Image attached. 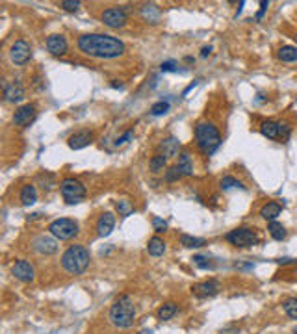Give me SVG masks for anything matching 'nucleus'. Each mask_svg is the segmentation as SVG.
I'll use <instances>...</instances> for the list:
<instances>
[{
	"label": "nucleus",
	"instance_id": "7c9ffc66",
	"mask_svg": "<svg viewBox=\"0 0 297 334\" xmlns=\"http://www.w3.org/2000/svg\"><path fill=\"white\" fill-rule=\"evenodd\" d=\"M166 163H168V158L163 156V154H160V152H156V154L151 158L149 167H151L152 173H160V171H163V169H166Z\"/></svg>",
	"mask_w": 297,
	"mask_h": 334
},
{
	"label": "nucleus",
	"instance_id": "7ed1b4c3",
	"mask_svg": "<svg viewBox=\"0 0 297 334\" xmlns=\"http://www.w3.org/2000/svg\"><path fill=\"white\" fill-rule=\"evenodd\" d=\"M108 319L117 329H130L136 321L134 299L130 295H121L119 299H115V303L110 307Z\"/></svg>",
	"mask_w": 297,
	"mask_h": 334
},
{
	"label": "nucleus",
	"instance_id": "72a5a7b5",
	"mask_svg": "<svg viewBox=\"0 0 297 334\" xmlns=\"http://www.w3.org/2000/svg\"><path fill=\"white\" fill-rule=\"evenodd\" d=\"M117 212H119V216H123V217H128L132 212H134V206L130 205L128 201L126 199H121V201H117Z\"/></svg>",
	"mask_w": 297,
	"mask_h": 334
},
{
	"label": "nucleus",
	"instance_id": "cd10ccee",
	"mask_svg": "<svg viewBox=\"0 0 297 334\" xmlns=\"http://www.w3.org/2000/svg\"><path fill=\"white\" fill-rule=\"evenodd\" d=\"M219 188L223 189V191H228V189H236V188H240V189H245V186H243L238 178H234V177H230V175H225V177L219 180Z\"/></svg>",
	"mask_w": 297,
	"mask_h": 334
},
{
	"label": "nucleus",
	"instance_id": "1a4fd4ad",
	"mask_svg": "<svg viewBox=\"0 0 297 334\" xmlns=\"http://www.w3.org/2000/svg\"><path fill=\"white\" fill-rule=\"evenodd\" d=\"M32 249L38 254H45V256H50V254L58 253V240L54 236H47V234H39L32 240Z\"/></svg>",
	"mask_w": 297,
	"mask_h": 334
},
{
	"label": "nucleus",
	"instance_id": "2f4dec72",
	"mask_svg": "<svg viewBox=\"0 0 297 334\" xmlns=\"http://www.w3.org/2000/svg\"><path fill=\"white\" fill-rule=\"evenodd\" d=\"M282 310H284V314H286L288 318L297 321V297L286 299V301L282 303Z\"/></svg>",
	"mask_w": 297,
	"mask_h": 334
},
{
	"label": "nucleus",
	"instance_id": "a18cd8bd",
	"mask_svg": "<svg viewBox=\"0 0 297 334\" xmlns=\"http://www.w3.org/2000/svg\"><path fill=\"white\" fill-rule=\"evenodd\" d=\"M110 86L115 87V89H123V84H121L119 80H112V84H110Z\"/></svg>",
	"mask_w": 297,
	"mask_h": 334
},
{
	"label": "nucleus",
	"instance_id": "37998d69",
	"mask_svg": "<svg viewBox=\"0 0 297 334\" xmlns=\"http://www.w3.org/2000/svg\"><path fill=\"white\" fill-rule=\"evenodd\" d=\"M212 50L214 49H212L210 45H208V47H203V49H201V58H208V56L212 54Z\"/></svg>",
	"mask_w": 297,
	"mask_h": 334
},
{
	"label": "nucleus",
	"instance_id": "f257e3e1",
	"mask_svg": "<svg viewBox=\"0 0 297 334\" xmlns=\"http://www.w3.org/2000/svg\"><path fill=\"white\" fill-rule=\"evenodd\" d=\"M76 47L84 56L95 59H115L126 52L123 41L110 34H84L78 38Z\"/></svg>",
	"mask_w": 297,
	"mask_h": 334
},
{
	"label": "nucleus",
	"instance_id": "f03ea898",
	"mask_svg": "<svg viewBox=\"0 0 297 334\" xmlns=\"http://www.w3.org/2000/svg\"><path fill=\"white\" fill-rule=\"evenodd\" d=\"M195 145L203 154L212 156L221 147V132L212 121H199L193 128Z\"/></svg>",
	"mask_w": 297,
	"mask_h": 334
},
{
	"label": "nucleus",
	"instance_id": "4be33fe9",
	"mask_svg": "<svg viewBox=\"0 0 297 334\" xmlns=\"http://www.w3.org/2000/svg\"><path fill=\"white\" fill-rule=\"evenodd\" d=\"M282 212V205L281 203H275V201H271V203H266L262 208H260V216L264 217L266 221H275L277 217L281 216Z\"/></svg>",
	"mask_w": 297,
	"mask_h": 334
},
{
	"label": "nucleus",
	"instance_id": "5701e85b",
	"mask_svg": "<svg viewBox=\"0 0 297 334\" xmlns=\"http://www.w3.org/2000/svg\"><path fill=\"white\" fill-rule=\"evenodd\" d=\"M19 201H21L22 206H32L38 203V191H36V186L32 184H24L21 188V193H19Z\"/></svg>",
	"mask_w": 297,
	"mask_h": 334
},
{
	"label": "nucleus",
	"instance_id": "f3484780",
	"mask_svg": "<svg viewBox=\"0 0 297 334\" xmlns=\"http://www.w3.org/2000/svg\"><path fill=\"white\" fill-rule=\"evenodd\" d=\"M114 228H115V216L112 212H103L97 221V234L101 238H106L112 234Z\"/></svg>",
	"mask_w": 297,
	"mask_h": 334
},
{
	"label": "nucleus",
	"instance_id": "49530a36",
	"mask_svg": "<svg viewBox=\"0 0 297 334\" xmlns=\"http://www.w3.org/2000/svg\"><path fill=\"white\" fill-rule=\"evenodd\" d=\"M140 334H154V332H152V330H147L145 329V330H140Z\"/></svg>",
	"mask_w": 297,
	"mask_h": 334
},
{
	"label": "nucleus",
	"instance_id": "c9c22d12",
	"mask_svg": "<svg viewBox=\"0 0 297 334\" xmlns=\"http://www.w3.org/2000/svg\"><path fill=\"white\" fill-rule=\"evenodd\" d=\"M178 178H182V173H180V169L177 165L169 167L168 171H166V182H175Z\"/></svg>",
	"mask_w": 297,
	"mask_h": 334
},
{
	"label": "nucleus",
	"instance_id": "c03bdc74",
	"mask_svg": "<svg viewBox=\"0 0 297 334\" xmlns=\"http://www.w3.org/2000/svg\"><path fill=\"white\" fill-rule=\"evenodd\" d=\"M197 84H199V82H197V80H195V82H191V84H189V86L186 87V89H184V91H182V98H186V97H188V93L191 91V89H193V87L197 86Z\"/></svg>",
	"mask_w": 297,
	"mask_h": 334
},
{
	"label": "nucleus",
	"instance_id": "f8f14e48",
	"mask_svg": "<svg viewBox=\"0 0 297 334\" xmlns=\"http://www.w3.org/2000/svg\"><path fill=\"white\" fill-rule=\"evenodd\" d=\"M219 290H221V284H219L216 279H208V280H205V282H199V284H195L193 288H191L193 295L199 297V299H208V297L217 295Z\"/></svg>",
	"mask_w": 297,
	"mask_h": 334
},
{
	"label": "nucleus",
	"instance_id": "79ce46f5",
	"mask_svg": "<svg viewBox=\"0 0 297 334\" xmlns=\"http://www.w3.org/2000/svg\"><path fill=\"white\" fill-rule=\"evenodd\" d=\"M219 334H242V330L238 329V327H225V329H221Z\"/></svg>",
	"mask_w": 297,
	"mask_h": 334
},
{
	"label": "nucleus",
	"instance_id": "20e7f679",
	"mask_svg": "<svg viewBox=\"0 0 297 334\" xmlns=\"http://www.w3.org/2000/svg\"><path fill=\"white\" fill-rule=\"evenodd\" d=\"M89 260H91L89 251L84 245H71L61 254V268L69 275H82L89 268Z\"/></svg>",
	"mask_w": 297,
	"mask_h": 334
},
{
	"label": "nucleus",
	"instance_id": "a211bd4d",
	"mask_svg": "<svg viewBox=\"0 0 297 334\" xmlns=\"http://www.w3.org/2000/svg\"><path fill=\"white\" fill-rule=\"evenodd\" d=\"M260 134L268 138V140H282V130H281V123L277 121H262L260 123Z\"/></svg>",
	"mask_w": 297,
	"mask_h": 334
},
{
	"label": "nucleus",
	"instance_id": "0eeeda50",
	"mask_svg": "<svg viewBox=\"0 0 297 334\" xmlns=\"http://www.w3.org/2000/svg\"><path fill=\"white\" fill-rule=\"evenodd\" d=\"M49 232L56 240H73V238L78 234V223L75 219H69V217H59L49 225Z\"/></svg>",
	"mask_w": 297,
	"mask_h": 334
},
{
	"label": "nucleus",
	"instance_id": "6ab92c4d",
	"mask_svg": "<svg viewBox=\"0 0 297 334\" xmlns=\"http://www.w3.org/2000/svg\"><path fill=\"white\" fill-rule=\"evenodd\" d=\"M26 97V91L21 84H6L4 87V101L6 103H21Z\"/></svg>",
	"mask_w": 297,
	"mask_h": 334
},
{
	"label": "nucleus",
	"instance_id": "e433bc0d",
	"mask_svg": "<svg viewBox=\"0 0 297 334\" xmlns=\"http://www.w3.org/2000/svg\"><path fill=\"white\" fill-rule=\"evenodd\" d=\"M160 71L162 73H178V63L175 61V59H169V61H163L162 65H160Z\"/></svg>",
	"mask_w": 297,
	"mask_h": 334
},
{
	"label": "nucleus",
	"instance_id": "de8ad7c7",
	"mask_svg": "<svg viewBox=\"0 0 297 334\" xmlns=\"http://www.w3.org/2000/svg\"><path fill=\"white\" fill-rule=\"evenodd\" d=\"M295 39H297V36H295Z\"/></svg>",
	"mask_w": 297,
	"mask_h": 334
},
{
	"label": "nucleus",
	"instance_id": "58836bf2",
	"mask_svg": "<svg viewBox=\"0 0 297 334\" xmlns=\"http://www.w3.org/2000/svg\"><path fill=\"white\" fill-rule=\"evenodd\" d=\"M152 228L156 232H166L168 230V221H163L162 217H152Z\"/></svg>",
	"mask_w": 297,
	"mask_h": 334
},
{
	"label": "nucleus",
	"instance_id": "6e6552de",
	"mask_svg": "<svg viewBox=\"0 0 297 334\" xmlns=\"http://www.w3.org/2000/svg\"><path fill=\"white\" fill-rule=\"evenodd\" d=\"M101 21L104 22V26L108 28H123L126 22H128V13L123 10V8H119V6H114V8H108V10L103 11V15H101Z\"/></svg>",
	"mask_w": 297,
	"mask_h": 334
},
{
	"label": "nucleus",
	"instance_id": "dca6fc26",
	"mask_svg": "<svg viewBox=\"0 0 297 334\" xmlns=\"http://www.w3.org/2000/svg\"><path fill=\"white\" fill-rule=\"evenodd\" d=\"M180 141L175 138V136H169L166 140L160 141V145H158V152L163 154L166 158H175L180 154Z\"/></svg>",
	"mask_w": 297,
	"mask_h": 334
},
{
	"label": "nucleus",
	"instance_id": "ea45409f",
	"mask_svg": "<svg viewBox=\"0 0 297 334\" xmlns=\"http://www.w3.org/2000/svg\"><path fill=\"white\" fill-rule=\"evenodd\" d=\"M132 136H134V132H132V130H126L123 136H119L117 140H115V147H121V145H124V143H128V141L132 140Z\"/></svg>",
	"mask_w": 297,
	"mask_h": 334
},
{
	"label": "nucleus",
	"instance_id": "f704fd0d",
	"mask_svg": "<svg viewBox=\"0 0 297 334\" xmlns=\"http://www.w3.org/2000/svg\"><path fill=\"white\" fill-rule=\"evenodd\" d=\"M193 264L197 265V268H201V270H212V268H214V264L210 262V258H208V256H203V254H195Z\"/></svg>",
	"mask_w": 297,
	"mask_h": 334
},
{
	"label": "nucleus",
	"instance_id": "39448f33",
	"mask_svg": "<svg viewBox=\"0 0 297 334\" xmlns=\"http://www.w3.org/2000/svg\"><path fill=\"white\" fill-rule=\"evenodd\" d=\"M59 191H61L63 201L67 205H78V203H82V201L86 199V195H87L86 186H84L80 180H76V178H73V177H67L61 180Z\"/></svg>",
	"mask_w": 297,
	"mask_h": 334
},
{
	"label": "nucleus",
	"instance_id": "c756f323",
	"mask_svg": "<svg viewBox=\"0 0 297 334\" xmlns=\"http://www.w3.org/2000/svg\"><path fill=\"white\" fill-rule=\"evenodd\" d=\"M268 230H270L271 238L273 240H277V242H282L284 238H286V228L281 225L279 221H270V225H268Z\"/></svg>",
	"mask_w": 297,
	"mask_h": 334
},
{
	"label": "nucleus",
	"instance_id": "473e14b6",
	"mask_svg": "<svg viewBox=\"0 0 297 334\" xmlns=\"http://www.w3.org/2000/svg\"><path fill=\"white\" fill-rule=\"evenodd\" d=\"M169 108H171L169 101H160V103L152 104V106H151V115H152V117H160V115H166V113L169 112Z\"/></svg>",
	"mask_w": 297,
	"mask_h": 334
},
{
	"label": "nucleus",
	"instance_id": "bb28decb",
	"mask_svg": "<svg viewBox=\"0 0 297 334\" xmlns=\"http://www.w3.org/2000/svg\"><path fill=\"white\" fill-rule=\"evenodd\" d=\"M177 312H178V307L175 305V303H166V305H162V307L158 308L156 316L160 321H169Z\"/></svg>",
	"mask_w": 297,
	"mask_h": 334
},
{
	"label": "nucleus",
	"instance_id": "a878e982",
	"mask_svg": "<svg viewBox=\"0 0 297 334\" xmlns=\"http://www.w3.org/2000/svg\"><path fill=\"white\" fill-rule=\"evenodd\" d=\"M180 245L186 249H199L203 245H206L205 238H197V236H189V234H182L180 236Z\"/></svg>",
	"mask_w": 297,
	"mask_h": 334
},
{
	"label": "nucleus",
	"instance_id": "c85d7f7f",
	"mask_svg": "<svg viewBox=\"0 0 297 334\" xmlns=\"http://www.w3.org/2000/svg\"><path fill=\"white\" fill-rule=\"evenodd\" d=\"M38 182L41 184V188H43L45 191H50V189H54V186H56V177L52 175V173H49V171L39 173V175H38Z\"/></svg>",
	"mask_w": 297,
	"mask_h": 334
},
{
	"label": "nucleus",
	"instance_id": "4468645a",
	"mask_svg": "<svg viewBox=\"0 0 297 334\" xmlns=\"http://www.w3.org/2000/svg\"><path fill=\"white\" fill-rule=\"evenodd\" d=\"M36 106L34 104H22L13 113V124L15 126H28L36 119Z\"/></svg>",
	"mask_w": 297,
	"mask_h": 334
},
{
	"label": "nucleus",
	"instance_id": "393cba45",
	"mask_svg": "<svg viewBox=\"0 0 297 334\" xmlns=\"http://www.w3.org/2000/svg\"><path fill=\"white\" fill-rule=\"evenodd\" d=\"M277 58L281 59V61H284V63H293V61H297V47H293V45H284V47L279 49Z\"/></svg>",
	"mask_w": 297,
	"mask_h": 334
},
{
	"label": "nucleus",
	"instance_id": "2eb2a0df",
	"mask_svg": "<svg viewBox=\"0 0 297 334\" xmlns=\"http://www.w3.org/2000/svg\"><path fill=\"white\" fill-rule=\"evenodd\" d=\"M93 132H89V130H80V132H75V134L69 138V147L73 149V151H80V149H86V147H89L93 143Z\"/></svg>",
	"mask_w": 297,
	"mask_h": 334
},
{
	"label": "nucleus",
	"instance_id": "4c0bfd02",
	"mask_svg": "<svg viewBox=\"0 0 297 334\" xmlns=\"http://www.w3.org/2000/svg\"><path fill=\"white\" fill-rule=\"evenodd\" d=\"M59 6H61L65 11H78L82 4L78 0H63V2H59Z\"/></svg>",
	"mask_w": 297,
	"mask_h": 334
},
{
	"label": "nucleus",
	"instance_id": "9d476101",
	"mask_svg": "<svg viewBox=\"0 0 297 334\" xmlns=\"http://www.w3.org/2000/svg\"><path fill=\"white\" fill-rule=\"evenodd\" d=\"M30 58H32V47H30L26 41L19 39V41H15V43L11 45L10 59L17 65V67H22V65H26L28 61H30Z\"/></svg>",
	"mask_w": 297,
	"mask_h": 334
},
{
	"label": "nucleus",
	"instance_id": "aec40b11",
	"mask_svg": "<svg viewBox=\"0 0 297 334\" xmlns=\"http://www.w3.org/2000/svg\"><path fill=\"white\" fill-rule=\"evenodd\" d=\"M177 167L180 169L182 177H193V173H195L193 158H191V154H189L188 151H182L180 154H178V163H177Z\"/></svg>",
	"mask_w": 297,
	"mask_h": 334
},
{
	"label": "nucleus",
	"instance_id": "ddd939ff",
	"mask_svg": "<svg viewBox=\"0 0 297 334\" xmlns=\"http://www.w3.org/2000/svg\"><path fill=\"white\" fill-rule=\"evenodd\" d=\"M47 50L52 56H65L69 50V43L63 34H52L47 38Z\"/></svg>",
	"mask_w": 297,
	"mask_h": 334
},
{
	"label": "nucleus",
	"instance_id": "423d86ee",
	"mask_svg": "<svg viewBox=\"0 0 297 334\" xmlns=\"http://www.w3.org/2000/svg\"><path fill=\"white\" fill-rule=\"evenodd\" d=\"M227 242L234 247L240 249H247L254 247L256 243L260 242L258 234L253 230V228H247V226H240V228H234L227 234Z\"/></svg>",
	"mask_w": 297,
	"mask_h": 334
},
{
	"label": "nucleus",
	"instance_id": "b1692460",
	"mask_svg": "<svg viewBox=\"0 0 297 334\" xmlns=\"http://www.w3.org/2000/svg\"><path fill=\"white\" fill-rule=\"evenodd\" d=\"M166 242H163L160 236H152L151 240H149V243H147V251H149V254L151 256H154V258H158V256H162L163 253H166Z\"/></svg>",
	"mask_w": 297,
	"mask_h": 334
},
{
	"label": "nucleus",
	"instance_id": "a19ab883",
	"mask_svg": "<svg viewBox=\"0 0 297 334\" xmlns=\"http://www.w3.org/2000/svg\"><path fill=\"white\" fill-rule=\"evenodd\" d=\"M268 8H270V2H268V0H262V2H260V11L256 13V21H262V17H264V13L268 11Z\"/></svg>",
	"mask_w": 297,
	"mask_h": 334
},
{
	"label": "nucleus",
	"instance_id": "412c9836",
	"mask_svg": "<svg viewBox=\"0 0 297 334\" xmlns=\"http://www.w3.org/2000/svg\"><path fill=\"white\" fill-rule=\"evenodd\" d=\"M140 13L143 17V21L151 22V24H156L160 21V17H162V10L156 4H143L140 8Z\"/></svg>",
	"mask_w": 297,
	"mask_h": 334
},
{
	"label": "nucleus",
	"instance_id": "9b49d317",
	"mask_svg": "<svg viewBox=\"0 0 297 334\" xmlns=\"http://www.w3.org/2000/svg\"><path fill=\"white\" fill-rule=\"evenodd\" d=\"M11 275L17 280L28 284V282H34V279H36V268L28 260H17L13 268H11Z\"/></svg>",
	"mask_w": 297,
	"mask_h": 334
}]
</instances>
